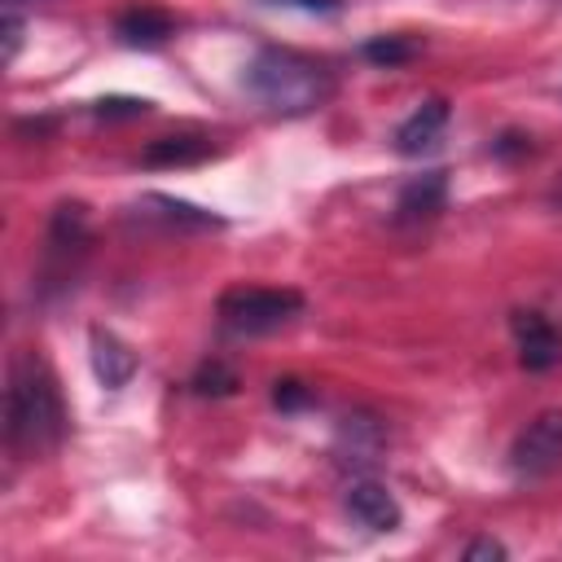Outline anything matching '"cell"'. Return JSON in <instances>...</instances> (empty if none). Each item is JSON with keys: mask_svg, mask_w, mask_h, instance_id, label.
Masks as SVG:
<instances>
[{"mask_svg": "<svg viewBox=\"0 0 562 562\" xmlns=\"http://www.w3.org/2000/svg\"><path fill=\"white\" fill-rule=\"evenodd\" d=\"M70 430V413L61 386L44 356L22 351L9 364L4 386V439L18 457H48Z\"/></svg>", "mask_w": 562, "mask_h": 562, "instance_id": "obj_1", "label": "cell"}, {"mask_svg": "<svg viewBox=\"0 0 562 562\" xmlns=\"http://www.w3.org/2000/svg\"><path fill=\"white\" fill-rule=\"evenodd\" d=\"M246 92L272 110V114H285V119H299V114H312L321 110L329 97H334V70L299 48H259L246 66Z\"/></svg>", "mask_w": 562, "mask_h": 562, "instance_id": "obj_2", "label": "cell"}, {"mask_svg": "<svg viewBox=\"0 0 562 562\" xmlns=\"http://www.w3.org/2000/svg\"><path fill=\"white\" fill-rule=\"evenodd\" d=\"M220 329L233 338H263L303 312V294L290 285H233L215 303Z\"/></svg>", "mask_w": 562, "mask_h": 562, "instance_id": "obj_3", "label": "cell"}, {"mask_svg": "<svg viewBox=\"0 0 562 562\" xmlns=\"http://www.w3.org/2000/svg\"><path fill=\"white\" fill-rule=\"evenodd\" d=\"M88 206L83 202H57L53 220H48V237H44V285H70V277L79 272V259L88 255Z\"/></svg>", "mask_w": 562, "mask_h": 562, "instance_id": "obj_4", "label": "cell"}, {"mask_svg": "<svg viewBox=\"0 0 562 562\" xmlns=\"http://www.w3.org/2000/svg\"><path fill=\"white\" fill-rule=\"evenodd\" d=\"M553 465H562V408L536 413L509 448V470L518 479H540Z\"/></svg>", "mask_w": 562, "mask_h": 562, "instance_id": "obj_5", "label": "cell"}, {"mask_svg": "<svg viewBox=\"0 0 562 562\" xmlns=\"http://www.w3.org/2000/svg\"><path fill=\"white\" fill-rule=\"evenodd\" d=\"M509 329H514V347H518V364L522 369L544 373V369H553L562 360V329L544 312L518 307L509 316Z\"/></svg>", "mask_w": 562, "mask_h": 562, "instance_id": "obj_6", "label": "cell"}, {"mask_svg": "<svg viewBox=\"0 0 562 562\" xmlns=\"http://www.w3.org/2000/svg\"><path fill=\"white\" fill-rule=\"evenodd\" d=\"M342 505H347V514H351L360 527H369V531H395V527L404 522L400 501H395L391 487L378 483V479H356V483H347Z\"/></svg>", "mask_w": 562, "mask_h": 562, "instance_id": "obj_7", "label": "cell"}, {"mask_svg": "<svg viewBox=\"0 0 562 562\" xmlns=\"http://www.w3.org/2000/svg\"><path fill=\"white\" fill-rule=\"evenodd\" d=\"M136 211H140L145 220L162 224V228H176V233H215V228L228 224L224 215H215V211H206V206H198V202L171 198V193H145V198L136 202Z\"/></svg>", "mask_w": 562, "mask_h": 562, "instance_id": "obj_8", "label": "cell"}, {"mask_svg": "<svg viewBox=\"0 0 562 562\" xmlns=\"http://www.w3.org/2000/svg\"><path fill=\"white\" fill-rule=\"evenodd\" d=\"M88 360H92V373H97V382H101L105 391L127 386V382H132V373L140 369L136 351H132L114 329H101V325L88 334Z\"/></svg>", "mask_w": 562, "mask_h": 562, "instance_id": "obj_9", "label": "cell"}, {"mask_svg": "<svg viewBox=\"0 0 562 562\" xmlns=\"http://www.w3.org/2000/svg\"><path fill=\"white\" fill-rule=\"evenodd\" d=\"M448 202V171H422L413 176L400 198H395V220L400 224H422V220H435Z\"/></svg>", "mask_w": 562, "mask_h": 562, "instance_id": "obj_10", "label": "cell"}, {"mask_svg": "<svg viewBox=\"0 0 562 562\" xmlns=\"http://www.w3.org/2000/svg\"><path fill=\"white\" fill-rule=\"evenodd\" d=\"M114 35L123 44H132V48H158V44H167L176 35V18L167 9H158V4H132V9H123L114 18Z\"/></svg>", "mask_w": 562, "mask_h": 562, "instance_id": "obj_11", "label": "cell"}, {"mask_svg": "<svg viewBox=\"0 0 562 562\" xmlns=\"http://www.w3.org/2000/svg\"><path fill=\"white\" fill-rule=\"evenodd\" d=\"M443 127H448V101H443V97H430V101H422V105L395 127V149L408 154V158H413V154H426V149L439 145Z\"/></svg>", "mask_w": 562, "mask_h": 562, "instance_id": "obj_12", "label": "cell"}, {"mask_svg": "<svg viewBox=\"0 0 562 562\" xmlns=\"http://www.w3.org/2000/svg\"><path fill=\"white\" fill-rule=\"evenodd\" d=\"M211 154H215L211 136H202V132H167V136H154L140 149V162L145 167H198Z\"/></svg>", "mask_w": 562, "mask_h": 562, "instance_id": "obj_13", "label": "cell"}, {"mask_svg": "<svg viewBox=\"0 0 562 562\" xmlns=\"http://www.w3.org/2000/svg\"><path fill=\"white\" fill-rule=\"evenodd\" d=\"M378 448H382V430L369 417H347L342 422V430H338V452H347L342 461L364 465V461L378 457Z\"/></svg>", "mask_w": 562, "mask_h": 562, "instance_id": "obj_14", "label": "cell"}, {"mask_svg": "<svg viewBox=\"0 0 562 562\" xmlns=\"http://www.w3.org/2000/svg\"><path fill=\"white\" fill-rule=\"evenodd\" d=\"M360 53H364L373 66H404V61H413V57L422 53V44L408 40V35H373V40H364Z\"/></svg>", "mask_w": 562, "mask_h": 562, "instance_id": "obj_15", "label": "cell"}, {"mask_svg": "<svg viewBox=\"0 0 562 562\" xmlns=\"http://www.w3.org/2000/svg\"><path fill=\"white\" fill-rule=\"evenodd\" d=\"M189 386H193L198 395H233V391H237V369L224 364L220 356H211V360L198 364V373H193Z\"/></svg>", "mask_w": 562, "mask_h": 562, "instance_id": "obj_16", "label": "cell"}, {"mask_svg": "<svg viewBox=\"0 0 562 562\" xmlns=\"http://www.w3.org/2000/svg\"><path fill=\"white\" fill-rule=\"evenodd\" d=\"M92 114L97 119H140V114H149V101L145 97H101V101H92Z\"/></svg>", "mask_w": 562, "mask_h": 562, "instance_id": "obj_17", "label": "cell"}, {"mask_svg": "<svg viewBox=\"0 0 562 562\" xmlns=\"http://www.w3.org/2000/svg\"><path fill=\"white\" fill-rule=\"evenodd\" d=\"M272 404H277L281 413H294V408H303V404H312V391H307L303 382H294V378H285V382H277V386H272Z\"/></svg>", "mask_w": 562, "mask_h": 562, "instance_id": "obj_18", "label": "cell"}, {"mask_svg": "<svg viewBox=\"0 0 562 562\" xmlns=\"http://www.w3.org/2000/svg\"><path fill=\"white\" fill-rule=\"evenodd\" d=\"M505 553H509V549H505L501 540H492V536H479V540H470V544L461 549V558H465V562H487V558H492V562H501Z\"/></svg>", "mask_w": 562, "mask_h": 562, "instance_id": "obj_19", "label": "cell"}, {"mask_svg": "<svg viewBox=\"0 0 562 562\" xmlns=\"http://www.w3.org/2000/svg\"><path fill=\"white\" fill-rule=\"evenodd\" d=\"M0 31H4V66H13V57H18V48H22V18L9 9V13L0 18Z\"/></svg>", "mask_w": 562, "mask_h": 562, "instance_id": "obj_20", "label": "cell"}, {"mask_svg": "<svg viewBox=\"0 0 562 562\" xmlns=\"http://www.w3.org/2000/svg\"><path fill=\"white\" fill-rule=\"evenodd\" d=\"M268 4H294V9H307V13H338L342 9L338 0H268Z\"/></svg>", "mask_w": 562, "mask_h": 562, "instance_id": "obj_21", "label": "cell"}, {"mask_svg": "<svg viewBox=\"0 0 562 562\" xmlns=\"http://www.w3.org/2000/svg\"><path fill=\"white\" fill-rule=\"evenodd\" d=\"M9 4H13V0H9Z\"/></svg>", "mask_w": 562, "mask_h": 562, "instance_id": "obj_22", "label": "cell"}]
</instances>
